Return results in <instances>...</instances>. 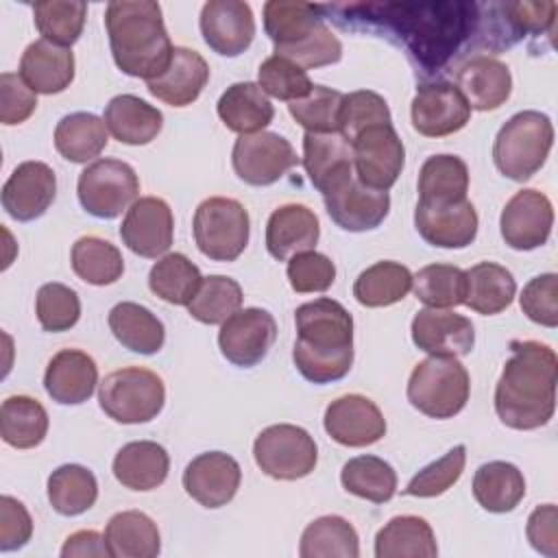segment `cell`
I'll use <instances>...</instances> for the list:
<instances>
[{"instance_id":"6da1fadb","label":"cell","mask_w":558,"mask_h":558,"mask_svg":"<svg viewBox=\"0 0 558 558\" xmlns=\"http://www.w3.org/2000/svg\"><path fill=\"white\" fill-rule=\"evenodd\" d=\"M347 17L366 24H384L399 35L412 61L427 74L442 70L462 48L480 22V4L438 0V2H373L336 4Z\"/></svg>"},{"instance_id":"7a4b0ae2","label":"cell","mask_w":558,"mask_h":558,"mask_svg":"<svg viewBox=\"0 0 558 558\" xmlns=\"http://www.w3.org/2000/svg\"><path fill=\"white\" fill-rule=\"evenodd\" d=\"M510 351L495 386V412L512 429L543 427L556 410L558 357L536 340H512Z\"/></svg>"},{"instance_id":"3957f363","label":"cell","mask_w":558,"mask_h":558,"mask_svg":"<svg viewBox=\"0 0 558 558\" xmlns=\"http://www.w3.org/2000/svg\"><path fill=\"white\" fill-rule=\"evenodd\" d=\"M296 340L292 360L312 384L342 379L353 364V318L329 296L303 303L294 312Z\"/></svg>"},{"instance_id":"277c9868","label":"cell","mask_w":558,"mask_h":558,"mask_svg":"<svg viewBox=\"0 0 558 558\" xmlns=\"http://www.w3.org/2000/svg\"><path fill=\"white\" fill-rule=\"evenodd\" d=\"M105 28L118 70L129 76L157 78L172 59L161 7L153 0H116L105 9Z\"/></svg>"},{"instance_id":"5b68a950","label":"cell","mask_w":558,"mask_h":558,"mask_svg":"<svg viewBox=\"0 0 558 558\" xmlns=\"http://www.w3.org/2000/svg\"><path fill=\"white\" fill-rule=\"evenodd\" d=\"M551 146L554 126L549 116L525 109L499 129L493 144V161L504 177L527 181L543 168Z\"/></svg>"},{"instance_id":"8992f818","label":"cell","mask_w":558,"mask_h":558,"mask_svg":"<svg viewBox=\"0 0 558 558\" xmlns=\"http://www.w3.org/2000/svg\"><path fill=\"white\" fill-rule=\"evenodd\" d=\"M471 379L462 362L449 355L421 360L408 379V401L429 418H451L469 401Z\"/></svg>"},{"instance_id":"52a82bcc","label":"cell","mask_w":558,"mask_h":558,"mask_svg":"<svg viewBox=\"0 0 558 558\" xmlns=\"http://www.w3.org/2000/svg\"><path fill=\"white\" fill-rule=\"evenodd\" d=\"M98 403L116 423H148L163 410L166 386L163 379L148 368H118L100 381Z\"/></svg>"},{"instance_id":"ba28073f","label":"cell","mask_w":558,"mask_h":558,"mask_svg":"<svg viewBox=\"0 0 558 558\" xmlns=\"http://www.w3.org/2000/svg\"><path fill=\"white\" fill-rule=\"evenodd\" d=\"M192 231L194 242L205 257L214 262H233L248 244V211L235 198H205L194 211Z\"/></svg>"},{"instance_id":"9c48e42d","label":"cell","mask_w":558,"mask_h":558,"mask_svg":"<svg viewBox=\"0 0 558 558\" xmlns=\"http://www.w3.org/2000/svg\"><path fill=\"white\" fill-rule=\"evenodd\" d=\"M76 194L89 216L111 220L137 201L140 179L126 161L105 157L78 174Z\"/></svg>"},{"instance_id":"30bf717a","label":"cell","mask_w":558,"mask_h":558,"mask_svg":"<svg viewBox=\"0 0 558 558\" xmlns=\"http://www.w3.org/2000/svg\"><path fill=\"white\" fill-rule=\"evenodd\" d=\"M253 458L268 477L292 482L314 471L318 447L303 427L279 423L257 434L253 442Z\"/></svg>"},{"instance_id":"8fae6325","label":"cell","mask_w":558,"mask_h":558,"mask_svg":"<svg viewBox=\"0 0 558 558\" xmlns=\"http://www.w3.org/2000/svg\"><path fill=\"white\" fill-rule=\"evenodd\" d=\"M353 172L375 190H390L405 161V148L392 124H375L351 140Z\"/></svg>"},{"instance_id":"7c38bea8","label":"cell","mask_w":558,"mask_h":558,"mask_svg":"<svg viewBox=\"0 0 558 558\" xmlns=\"http://www.w3.org/2000/svg\"><path fill=\"white\" fill-rule=\"evenodd\" d=\"M231 163L235 174L255 187L277 183L290 168L299 163L292 144L272 131L240 135L233 144Z\"/></svg>"},{"instance_id":"4fadbf2b","label":"cell","mask_w":558,"mask_h":558,"mask_svg":"<svg viewBox=\"0 0 558 558\" xmlns=\"http://www.w3.org/2000/svg\"><path fill=\"white\" fill-rule=\"evenodd\" d=\"M277 340V320L268 310L244 307L231 314L218 331L220 353L235 366L259 364Z\"/></svg>"},{"instance_id":"5bb4252c","label":"cell","mask_w":558,"mask_h":558,"mask_svg":"<svg viewBox=\"0 0 558 558\" xmlns=\"http://www.w3.org/2000/svg\"><path fill=\"white\" fill-rule=\"evenodd\" d=\"M412 126L425 137H445L466 126L471 107L453 83H423L410 105Z\"/></svg>"},{"instance_id":"9a60e30c","label":"cell","mask_w":558,"mask_h":558,"mask_svg":"<svg viewBox=\"0 0 558 558\" xmlns=\"http://www.w3.org/2000/svg\"><path fill=\"white\" fill-rule=\"evenodd\" d=\"M551 201L538 190H519L501 209V238L514 251H534L543 246L551 235Z\"/></svg>"},{"instance_id":"2e32d148","label":"cell","mask_w":558,"mask_h":558,"mask_svg":"<svg viewBox=\"0 0 558 558\" xmlns=\"http://www.w3.org/2000/svg\"><path fill=\"white\" fill-rule=\"evenodd\" d=\"M124 246L140 255L155 259L172 246L174 216L170 205L157 196H142L129 209L120 225Z\"/></svg>"},{"instance_id":"e0dca14e","label":"cell","mask_w":558,"mask_h":558,"mask_svg":"<svg viewBox=\"0 0 558 558\" xmlns=\"http://www.w3.org/2000/svg\"><path fill=\"white\" fill-rule=\"evenodd\" d=\"M57 196L54 170L44 161L20 163L2 185V209L20 222H31L46 214Z\"/></svg>"},{"instance_id":"ac0fdd59","label":"cell","mask_w":558,"mask_h":558,"mask_svg":"<svg viewBox=\"0 0 558 558\" xmlns=\"http://www.w3.org/2000/svg\"><path fill=\"white\" fill-rule=\"evenodd\" d=\"M325 432L344 447H368L384 438L386 418L375 401L364 395L333 399L323 418Z\"/></svg>"},{"instance_id":"d6986e66","label":"cell","mask_w":558,"mask_h":558,"mask_svg":"<svg viewBox=\"0 0 558 558\" xmlns=\"http://www.w3.org/2000/svg\"><path fill=\"white\" fill-rule=\"evenodd\" d=\"M242 482V469L235 458L225 451H205L196 456L183 471L185 493L203 508L227 506Z\"/></svg>"},{"instance_id":"ffe728a7","label":"cell","mask_w":558,"mask_h":558,"mask_svg":"<svg viewBox=\"0 0 558 558\" xmlns=\"http://www.w3.org/2000/svg\"><path fill=\"white\" fill-rule=\"evenodd\" d=\"M201 33L214 52L238 57L255 37L253 11L242 0H209L201 11Z\"/></svg>"},{"instance_id":"44dd1931","label":"cell","mask_w":558,"mask_h":558,"mask_svg":"<svg viewBox=\"0 0 558 558\" xmlns=\"http://www.w3.org/2000/svg\"><path fill=\"white\" fill-rule=\"evenodd\" d=\"M301 161L312 185L323 196L331 194L355 174L353 148L342 133H305Z\"/></svg>"},{"instance_id":"7402d4cb","label":"cell","mask_w":558,"mask_h":558,"mask_svg":"<svg viewBox=\"0 0 558 558\" xmlns=\"http://www.w3.org/2000/svg\"><path fill=\"white\" fill-rule=\"evenodd\" d=\"M329 218L344 231L377 229L390 211V196L386 190L364 185L355 174L338 190L325 196Z\"/></svg>"},{"instance_id":"603a6c76","label":"cell","mask_w":558,"mask_h":558,"mask_svg":"<svg viewBox=\"0 0 558 558\" xmlns=\"http://www.w3.org/2000/svg\"><path fill=\"white\" fill-rule=\"evenodd\" d=\"M412 342L429 355L462 357L473 351V323L451 310L425 307L412 318Z\"/></svg>"},{"instance_id":"cb8c5ba5","label":"cell","mask_w":558,"mask_h":558,"mask_svg":"<svg viewBox=\"0 0 558 558\" xmlns=\"http://www.w3.org/2000/svg\"><path fill=\"white\" fill-rule=\"evenodd\" d=\"M477 211L473 203H447V205H429L416 203L414 209V227L418 235L438 248H464L477 235Z\"/></svg>"},{"instance_id":"d4e9b609","label":"cell","mask_w":558,"mask_h":558,"mask_svg":"<svg viewBox=\"0 0 558 558\" xmlns=\"http://www.w3.org/2000/svg\"><path fill=\"white\" fill-rule=\"evenodd\" d=\"M98 384V366L81 349H61L54 353L44 373L48 397L61 405L85 403Z\"/></svg>"},{"instance_id":"484cf974","label":"cell","mask_w":558,"mask_h":558,"mask_svg":"<svg viewBox=\"0 0 558 558\" xmlns=\"http://www.w3.org/2000/svg\"><path fill=\"white\" fill-rule=\"evenodd\" d=\"M207 81V61L192 48L174 46L168 68L157 78L148 81L146 87L157 100L170 107H187L201 96Z\"/></svg>"},{"instance_id":"4316f807","label":"cell","mask_w":558,"mask_h":558,"mask_svg":"<svg viewBox=\"0 0 558 558\" xmlns=\"http://www.w3.org/2000/svg\"><path fill=\"white\" fill-rule=\"evenodd\" d=\"M318 238V216L307 205H281L266 222V248L279 262H288L299 253L314 251Z\"/></svg>"},{"instance_id":"83f0119b","label":"cell","mask_w":558,"mask_h":558,"mask_svg":"<svg viewBox=\"0 0 558 558\" xmlns=\"http://www.w3.org/2000/svg\"><path fill=\"white\" fill-rule=\"evenodd\" d=\"M458 92L464 96L466 105L475 111L499 109L512 92L510 68L488 54L471 57L456 78Z\"/></svg>"},{"instance_id":"f1b7e54d","label":"cell","mask_w":558,"mask_h":558,"mask_svg":"<svg viewBox=\"0 0 558 558\" xmlns=\"http://www.w3.org/2000/svg\"><path fill=\"white\" fill-rule=\"evenodd\" d=\"M20 76L35 94H61L74 81V52L37 39L22 52Z\"/></svg>"},{"instance_id":"f546056e","label":"cell","mask_w":558,"mask_h":558,"mask_svg":"<svg viewBox=\"0 0 558 558\" xmlns=\"http://www.w3.org/2000/svg\"><path fill=\"white\" fill-rule=\"evenodd\" d=\"M102 120L109 133L129 146H144L153 142L163 126V113L133 94L113 96L105 107Z\"/></svg>"},{"instance_id":"4dcf8cb0","label":"cell","mask_w":558,"mask_h":558,"mask_svg":"<svg viewBox=\"0 0 558 558\" xmlns=\"http://www.w3.org/2000/svg\"><path fill=\"white\" fill-rule=\"evenodd\" d=\"M111 469L124 488L144 493L166 482L170 458L168 451L155 440H133L116 453Z\"/></svg>"},{"instance_id":"1f68e13d","label":"cell","mask_w":558,"mask_h":558,"mask_svg":"<svg viewBox=\"0 0 558 558\" xmlns=\"http://www.w3.org/2000/svg\"><path fill=\"white\" fill-rule=\"evenodd\" d=\"M216 111L225 126L240 135L259 133L275 118V107L270 98L257 83L251 81L229 85L218 98Z\"/></svg>"},{"instance_id":"d6a6232c","label":"cell","mask_w":558,"mask_h":558,"mask_svg":"<svg viewBox=\"0 0 558 558\" xmlns=\"http://www.w3.org/2000/svg\"><path fill=\"white\" fill-rule=\"evenodd\" d=\"M105 543L113 558H155L161 549L157 523L140 510L116 512L107 521Z\"/></svg>"},{"instance_id":"836d02e7","label":"cell","mask_w":558,"mask_h":558,"mask_svg":"<svg viewBox=\"0 0 558 558\" xmlns=\"http://www.w3.org/2000/svg\"><path fill=\"white\" fill-rule=\"evenodd\" d=\"M107 323L116 340L133 353L153 355L163 347V340H166L163 323L148 307L140 303L122 301L113 305Z\"/></svg>"},{"instance_id":"e575fe53","label":"cell","mask_w":558,"mask_h":558,"mask_svg":"<svg viewBox=\"0 0 558 558\" xmlns=\"http://www.w3.org/2000/svg\"><path fill=\"white\" fill-rule=\"evenodd\" d=\"M377 558H434L438 545L432 525L423 517L401 514L390 519L375 536Z\"/></svg>"},{"instance_id":"d590c367","label":"cell","mask_w":558,"mask_h":558,"mask_svg":"<svg viewBox=\"0 0 558 558\" xmlns=\"http://www.w3.org/2000/svg\"><path fill=\"white\" fill-rule=\"evenodd\" d=\"M473 497L488 512H512L525 497V477L512 462H486L473 475Z\"/></svg>"},{"instance_id":"8d00e7d4","label":"cell","mask_w":558,"mask_h":558,"mask_svg":"<svg viewBox=\"0 0 558 558\" xmlns=\"http://www.w3.org/2000/svg\"><path fill=\"white\" fill-rule=\"evenodd\" d=\"M469 168L458 155H432L418 170V203L447 205L466 201Z\"/></svg>"},{"instance_id":"74e56055","label":"cell","mask_w":558,"mask_h":558,"mask_svg":"<svg viewBox=\"0 0 558 558\" xmlns=\"http://www.w3.org/2000/svg\"><path fill=\"white\" fill-rule=\"evenodd\" d=\"M466 296L464 305L482 316H493L510 307L517 294V281L506 266L495 262H480L464 270Z\"/></svg>"},{"instance_id":"f35d334b","label":"cell","mask_w":558,"mask_h":558,"mask_svg":"<svg viewBox=\"0 0 558 558\" xmlns=\"http://www.w3.org/2000/svg\"><path fill=\"white\" fill-rule=\"evenodd\" d=\"M107 124L89 111H74L63 116L54 129L57 153L72 163H87L107 146Z\"/></svg>"},{"instance_id":"ab89813d","label":"cell","mask_w":558,"mask_h":558,"mask_svg":"<svg viewBox=\"0 0 558 558\" xmlns=\"http://www.w3.org/2000/svg\"><path fill=\"white\" fill-rule=\"evenodd\" d=\"M323 4L270 0L264 4V31L275 44V52L290 48L305 39L318 24H323Z\"/></svg>"},{"instance_id":"60d3db41","label":"cell","mask_w":558,"mask_h":558,"mask_svg":"<svg viewBox=\"0 0 558 558\" xmlns=\"http://www.w3.org/2000/svg\"><path fill=\"white\" fill-rule=\"evenodd\" d=\"M48 434L46 408L26 395L7 397L0 405V436L15 449H33Z\"/></svg>"},{"instance_id":"b9f144b4","label":"cell","mask_w":558,"mask_h":558,"mask_svg":"<svg viewBox=\"0 0 558 558\" xmlns=\"http://www.w3.org/2000/svg\"><path fill=\"white\" fill-rule=\"evenodd\" d=\"M301 558H357L360 538L355 527L338 514L314 519L301 534Z\"/></svg>"},{"instance_id":"7bdbcfd3","label":"cell","mask_w":558,"mask_h":558,"mask_svg":"<svg viewBox=\"0 0 558 558\" xmlns=\"http://www.w3.org/2000/svg\"><path fill=\"white\" fill-rule=\"evenodd\" d=\"M412 290V272L399 262H377L362 270L353 283V296L364 307H386L405 299Z\"/></svg>"},{"instance_id":"ee69618b","label":"cell","mask_w":558,"mask_h":558,"mask_svg":"<svg viewBox=\"0 0 558 558\" xmlns=\"http://www.w3.org/2000/svg\"><path fill=\"white\" fill-rule=\"evenodd\" d=\"M98 499L96 475L81 464H61L48 477V501L63 517L87 512Z\"/></svg>"},{"instance_id":"f6af8a7d","label":"cell","mask_w":558,"mask_h":558,"mask_svg":"<svg viewBox=\"0 0 558 558\" xmlns=\"http://www.w3.org/2000/svg\"><path fill=\"white\" fill-rule=\"evenodd\" d=\"M72 270L92 286H111L124 272V259L116 244L96 235H83L72 244Z\"/></svg>"},{"instance_id":"bcb514c9","label":"cell","mask_w":558,"mask_h":558,"mask_svg":"<svg viewBox=\"0 0 558 558\" xmlns=\"http://www.w3.org/2000/svg\"><path fill=\"white\" fill-rule=\"evenodd\" d=\"M340 482L347 493L373 504H386L397 493L395 469L377 456H357L344 462Z\"/></svg>"},{"instance_id":"7dc6e473","label":"cell","mask_w":558,"mask_h":558,"mask_svg":"<svg viewBox=\"0 0 558 558\" xmlns=\"http://www.w3.org/2000/svg\"><path fill=\"white\" fill-rule=\"evenodd\" d=\"M203 277L194 262L183 253H168L155 262L148 272V288L161 301L172 305H187L196 294Z\"/></svg>"},{"instance_id":"c3c4849f","label":"cell","mask_w":558,"mask_h":558,"mask_svg":"<svg viewBox=\"0 0 558 558\" xmlns=\"http://www.w3.org/2000/svg\"><path fill=\"white\" fill-rule=\"evenodd\" d=\"M87 17V4L78 0H46L33 4V20L41 39L70 48L78 41Z\"/></svg>"},{"instance_id":"681fc988","label":"cell","mask_w":558,"mask_h":558,"mask_svg":"<svg viewBox=\"0 0 558 558\" xmlns=\"http://www.w3.org/2000/svg\"><path fill=\"white\" fill-rule=\"evenodd\" d=\"M412 290L427 307H456L464 303L466 275L453 264H429L412 277Z\"/></svg>"},{"instance_id":"f907efd6","label":"cell","mask_w":558,"mask_h":558,"mask_svg":"<svg viewBox=\"0 0 558 558\" xmlns=\"http://www.w3.org/2000/svg\"><path fill=\"white\" fill-rule=\"evenodd\" d=\"M242 288L235 279L225 275L203 277L196 294L187 303L192 318L205 325H222L242 307Z\"/></svg>"},{"instance_id":"816d5d0a","label":"cell","mask_w":558,"mask_h":558,"mask_svg":"<svg viewBox=\"0 0 558 558\" xmlns=\"http://www.w3.org/2000/svg\"><path fill=\"white\" fill-rule=\"evenodd\" d=\"M342 92L314 85L312 92L288 105L290 116L305 129V133H340Z\"/></svg>"},{"instance_id":"f5cc1de1","label":"cell","mask_w":558,"mask_h":558,"mask_svg":"<svg viewBox=\"0 0 558 558\" xmlns=\"http://www.w3.org/2000/svg\"><path fill=\"white\" fill-rule=\"evenodd\" d=\"M35 314L44 331H68L81 318V299L65 283H44L35 296Z\"/></svg>"},{"instance_id":"db71d44e","label":"cell","mask_w":558,"mask_h":558,"mask_svg":"<svg viewBox=\"0 0 558 558\" xmlns=\"http://www.w3.org/2000/svg\"><path fill=\"white\" fill-rule=\"evenodd\" d=\"M257 81H259L257 85L266 92V96L288 100V102L305 98L314 87V83L310 81V76L303 68H299L296 63H292L279 54L268 57L259 65Z\"/></svg>"},{"instance_id":"11a10c76","label":"cell","mask_w":558,"mask_h":558,"mask_svg":"<svg viewBox=\"0 0 558 558\" xmlns=\"http://www.w3.org/2000/svg\"><path fill=\"white\" fill-rule=\"evenodd\" d=\"M466 462V447L456 445L442 458L423 466L403 488V495L412 497H438L447 493L462 475Z\"/></svg>"},{"instance_id":"9f6ffc18","label":"cell","mask_w":558,"mask_h":558,"mask_svg":"<svg viewBox=\"0 0 558 558\" xmlns=\"http://www.w3.org/2000/svg\"><path fill=\"white\" fill-rule=\"evenodd\" d=\"M375 124H392V116L384 96L371 89H357L342 96L340 133L351 142L357 133Z\"/></svg>"},{"instance_id":"6f0895ef","label":"cell","mask_w":558,"mask_h":558,"mask_svg":"<svg viewBox=\"0 0 558 558\" xmlns=\"http://www.w3.org/2000/svg\"><path fill=\"white\" fill-rule=\"evenodd\" d=\"M275 54L296 63L303 70H310V68L338 63L342 59V44L331 33V28L323 22L305 39H301L299 44H294L290 48L277 50Z\"/></svg>"},{"instance_id":"680465c9","label":"cell","mask_w":558,"mask_h":558,"mask_svg":"<svg viewBox=\"0 0 558 558\" xmlns=\"http://www.w3.org/2000/svg\"><path fill=\"white\" fill-rule=\"evenodd\" d=\"M519 305L532 323L554 329L558 325V275L545 272L532 277L523 286Z\"/></svg>"},{"instance_id":"91938a15","label":"cell","mask_w":558,"mask_h":558,"mask_svg":"<svg viewBox=\"0 0 558 558\" xmlns=\"http://www.w3.org/2000/svg\"><path fill=\"white\" fill-rule=\"evenodd\" d=\"M288 281L294 292H325L336 281L333 262L316 251H305L288 259Z\"/></svg>"},{"instance_id":"94428289","label":"cell","mask_w":558,"mask_h":558,"mask_svg":"<svg viewBox=\"0 0 558 558\" xmlns=\"http://www.w3.org/2000/svg\"><path fill=\"white\" fill-rule=\"evenodd\" d=\"M504 11V22L512 33V39H521L525 33H547L554 28L556 2H504L499 4Z\"/></svg>"},{"instance_id":"6125c7cd","label":"cell","mask_w":558,"mask_h":558,"mask_svg":"<svg viewBox=\"0 0 558 558\" xmlns=\"http://www.w3.org/2000/svg\"><path fill=\"white\" fill-rule=\"evenodd\" d=\"M37 109V94L24 83L20 74H0V122L11 126L28 120Z\"/></svg>"},{"instance_id":"be15d7a7","label":"cell","mask_w":558,"mask_h":558,"mask_svg":"<svg viewBox=\"0 0 558 558\" xmlns=\"http://www.w3.org/2000/svg\"><path fill=\"white\" fill-rule=\"evenodd\" d=\"M33 536V519L22 501L11 495L0 497V551H15Z\"/></svg>"},{"instance_id":"e7e4bbea","label":"cell","mask_w":558,"mask_h":558,"mask_svg":"<svg viewBox=\"0 0 558 558\" xmlns=\"http://www.w3.org/2000/svg\"><path fill=\"white\" fill-rule=\"evenodd\" d=\"M525 534L530 545L547 556V558H558V510L554 504H543L532 510L527 517Z\"/></svg>"},{"instance_id":"03108f58","label":"cell","mask_w":558,"mask_h":558,"mask_svg":"<svg viewBox=\"0 0 558 558\" xmlns=\"http://www.w3.org/2000/svg\"><path fill=\"white\" fill-rule=\"evenodd\" d=\"M61 556L63 558H105L111 554L105 543V536H100L96 530H78L65 538L61 547Z\"/></svg>"}]
</instances>
